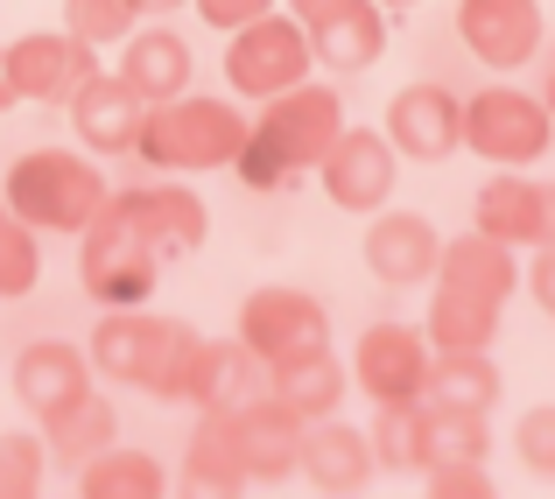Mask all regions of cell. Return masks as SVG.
<instances>
[{"label": "cell", "instance_id": "obj_37", "mask_svg": "<svg viewBox=\"0 0 555 499\" xmlns=\"http://www.w3.org/2000/svg\"><path fill=\"white\" fill-rule=\"evenodd\" d=\"M190 8H197L204 22L218 28V36H232V28L260 22V14H268V8H282V0H190Z\"/></svg>", "mask_w": 555, "mask_h": 499}, {"label": "cell", "instance_id": "obj_38", "mask_svg": "<svg viewBox=\"0 0 555 499\" xmlns=\"http://www.w3.org/2000/svg\"><path fill=\"white\" fill-rule=\"evenodd\" d=\"M520 289L542 303V317H555V240H548V246H534V260L520 268Z\"/></svg>", "mask_w": 555, "mask_h": 499}, {"label": "cell", "instance_id": "obj_28", "mask_svg": "<svg viewBox=\"0 0 555 499\" xmlns=\"http://www.w3.org/2000/svg\"><path fill=\"white\" fill-rule=\"evenodd\" d=\"M373 458L379 472L393 478H422L436 464V444H429V394L422 401H373Z\"/></svg>", "mask_w": 555, "mask_h": 499}, {"label": "cell", "instance_id": "obj_26", "mask_svg": "<svg viewBox=\"0 0 555 499\" xmlns=\"http://www.w3.org/2000/svg\"><path fill=\"white\" fill-rule=\"evenodd\" d=\"M268 394L288 408V415L324 422V415H338L345 394H352V366H345L331 345L324 351H302V359H288V366H274V373H268Z\"/></svg>", "mask_w": 555, "mask_h": 499}, {"label": "cell", "instance_id": "obj_1", "mask_svg": "<svg viewBox=\"0 0 555 499\" xmlns=\"http://www.w3.org/2000/svg\"><path fill=\"white\" fill-rule=\"evenodd\" d=\"M429 282L436 289H429V317H422L429 345L436 351H478L500 337V317L520 289V246L472 226L457 240H443V260H436Z\"/></svg>", "mask_w": 555, "mask_h": 499}, {"label": "cell", "instance_id": "obj_4", "mask_svg": "<svg viewBox=\"0 0 555 499\" xmlns=\"http://www.w3.org/2000/svg\"><path fill=\"white\" fill-rule=\"evenodd\" d=\"M0 197L36 232L78 240V232L106 212L113 183H106V169H99V155H85V149H22L8 163V176H0Z\"/></svg>", "mask_w": 555, "mask_h": 499}, {"label": "cell", "instance_id": "obj_3", "mask_svg": "<svg viewBox=\"0 0 555 499\" xmlns=\"http://www.w3.org/2000/svg\"><path fill=\"white\" fill-rule=\"evenodd\" d=\"M197 345H204V331L190 324V317H149L134 303V310L99 317L85 351H92V373L113 380V387H141V394H155V401H183Z\"/></svg>", "mask_w": 555, "mask_h": 499}, {"label": "cell", "instance_id": "obj_7", "mask_svg": "<svg viewBox=\"0 0 555 499\" xmlns=\"http://www.w3.org/2000/svg\"><path fill=\"white\" fill-rule=\"evenodd\" d=\"M464 149L492 169H528L555 149V113L542 106V92L492 78L486 92L464 99Z\"/></svg>", "mask_w": 555, "mask_h": 499}, {"label": "cell", "instance_id": "obj_8", "mask_svg": "<svg viewBox=\"0 0 555 499\" xmlns=\"http://www.w3.org/2000/svg\"><path fill=\"white\" fill-rule=\"evenodd\" d=\"M310 71H317L310 28H302L288 8H268L260 22H246V28L225 36V85H232V99H254L260 106V99L302 85Z\"/></svg>", "mask_w": 555, "mask_h": 499}, {"label": "cell", "instance_id": "obj_2", "mask_svg": "<svg viewBox=\"0 0 555 499\" xmlns=\"http://www.w3.org/2000/svg\"><path fill=\"white\" fill-rule=\"evenodd\" d=\"M345 127H352V120H345L338 85L302 78V85H288V92L260 99V113L246 120V149H240V163H232V169H240V183L260 190V197L296 190L302 176L324 169V155L338 149Z\"/></svg>", "mask_w": 555, "mask_h": 499}, {"label": "cell", "instance_id": "obj_10", "mask_svg": "<svg viewBox=\"0 0 555 499\" xmlns=\"http://www.w3.org/2000/svg\"><path fill=\"white\" fill-rule=\"evenodd\" d=\"M429 366H436V345L422 324H366L352 345V387L366 401H422Z\"/></svg>", "mask_w": 555, "mask_h": 499}, {"label": "cell", "instance_id": "obj_17", "mask_svg": "<svg viewBox=\"0 0 555 499\" xmlns=\"http://www.w3.org/2000/svg\"><path fill=\"white\" fill-rule=\"evenodd\" d=\"M113 197L134 212V226L155 240V254H163V260H190L204 240H211V212H204V197L183 183V176H155V183L113 190Z\"/></svg>", "mask_w": 555, "mask_h": 499}, {"label": "cell", "instance_id": "obj_29", "mask_svg": "<svg viewBox=\"0 0 555 499\" xmlns=\"http://www.w3.org/2000/svg\"><path fill=\"white\" fill-rule=\"evenodd\" d=\"M70 486L85 499H163L169 492V472L155 450H134V444H106L92 464L70 472Z\"/></svg>", "mask_w": 555, "mask_h": 499}, {"label": "cell", "instance_id": "obj_9", "mask_svg": "<svg viewBox=\"0 0 555 499\" xmlns=\"http://www.w3.org/2000/svg\"><path fill=\"white\" fill-rule=\"evenodd\" d=\"M232 337H240V345L274 373V366H288V359H302V351H324L331 345V310L310 296V289H296V282H268V289H254V296L240 303Z\"/></svg>", "mask_w": 555, "mask_h": 499}, {"label": "cell", "instance_id": "obj_13", "mask_svg": "<svg viewBox=\"0 0 555 499\" xmlns=\"http://www.w3.org/2000/svg\"><path fill=\"white\" fill-rule=\"evenodd\" d=\"M387 141L401 163H450L464 149V99L450 85H429V78L401 85L387 99Z\"/></svg>", "mask_w": 555, "mask_h": 499}, {"label": "cell", "instance_id": "obj_5", "mask_svg": "<svg viewBox=\"0 0 555 499\" xmlns=\"http://www.w3.org/2000/svg\"><path fill=\"white\" fill-rule=\"evenodd\" d=\"M246 149V113L225 106V99H204V92H177L163 106H149L141 120L134 155L155 176H204V169H232Z\"/></svg>", "mask_w": 555, "mask_h": 499}, {"label": "cell", "instance_id": "obj_41", "mask_svg": "<svg viewBox=\"0 0 555 499\" xmlns=\"http://www.w3.org/2000/svg\"><path fill=\"white\" fill-rule=\"evenodd\" d=\"M22 106V92H14V71H8V50H0V113Z\"/></svg>", "mask_w": 555, "mask_h": 499}, {"label": "cell", "instance_id": "obj_22", "mask_svg": "<svg viewBox=\"0 0 555 499\" xmlns=\"http://www.w3.org/2000/svg\"><path fill=\"white\" fill-rule=\"evenodd\" d=\"M120 78L134 85L149 106H163V99L190 92V78H197V56H190V42H183L169 22H141L134 36L120 42Z\"/></svg>", "mask_w": 555, "mask_h": 499}, {"label": "cell", "instance_id": "obj_18", "mask_svg": "<svg viewBox=\"0 0 555 499\" xmlns=\"http://www.w3.org/2000/svg\"><path fill=\"white\" fill-rule=\"evenodd\" d=\"M232 422H240V458H246V486H288V478L302 472V430L310 422L288 415L282 401H274L268 387L254 394V401L232 408Z\"/></svg>", "mask_w": 555, "mask_h": 499}, {"label": "cell", "instance_id": "obj_14", "mask_svg": "<svg viewBox=\"0 0 555 499\" xmlns=\"http://www.w3.org/2000/svg\"><path fill=\"white\" fill-rule=\"evenodd\" d=\"M8 71H14L22 106H64V99L99 71V50L78 42L70 28H28V36L8 42Z\"/></svg>", "mask_w": 555, "mask_h": 499}, {"label": "cell", "instance_id": "obj_35", "mask_svg": "<svg viewBox=\"0 0 555 499\" xmlns=\"http://www.w3.org/2000/svg\"><path fill=\"white\" fill-rule=\"evenodd\" d=\"M514 458L528 464L534 478H555V401H534L528 415L514 422Z\"/></svg>", "mask_w": 555, "mask_h": 499}, {"label": "cell", "instance_id": "obj_34", "mask_svg": "<svg viewBox=\"0 0 555 499\" xmlns=\"http://www.w3.org/2000/svg\"><path fill=\"white\" fill-rule=\"evenodd\" d=\"M429 444H436V458H486L492 450V422L472 415V408L429 401Z\"/></svg>", "mask_w": 555, "mask_h": 499}, {"label": "cell", "instance_id": "obj_43", "mask_svg": "<svg viewBox=\"0 0 555 499\" xmlns=\"http://www.w3.org/2000/svg\"><path fill=\"white\" fill-rule=\"evenodd\" d=\"M542 106L555 113V56H548V71H542Z\"/></svg>", "mask_w": 555, "mask_h": 499}, {"label": "cell", "instance_id": "obj_19", "mask_svg": "<svg viewBox=\"0 0 555 499\" xmlns=\"http://www.w3.org/2000/svg\"><path fill=\"white\" fill-rule=\"evenodd\" d=\"M42 444H50V464L56 472H78V464H92L106 444H120V408H113V394L99 387H78L70 401L42 408Z\"/></svg>", "mask_w": 555, "mask_h": 499}, {"label": "cell", "instance_id": "obj_42", "mask_svg": "<svg viewBox=\"0 0 555 499\" xmlns=\"http://www.w3.org/2000/svg\"><path fill=\"white\" fill-rule=\"evenodd\" d=\"M177 8H190V0H141V14H177Z\"/></svg>", "mask_w": 555, "mask_h": 499}, {"label": "cell", "instance_id": "obj_12", "mask_svg": "<svg viewBox=\"0 0 555 499\" xmlns=\"http://www.w3.org/2000/svg\"><path fill=\"white\" fill-rule=\"evenodd\" d=\"M64 113H70V135H78L85 155H99V163H120V155H134V141H141L149 99H141L134 85L120 78V71H92V78H85L78 92L64 99Z\"/></svg>", "mask_w": 555, "mask_h": 499}, {"label": "cell", "instance_id": "obj_44", "mask_svg": "<svg viewBox=\"0 0 555 499\" xmlns=\"http://www.w3.org/2000/svg\"><path fill=\"white\" fill-rule=\"evenodd\" d=\"M379 8H387V14H408V8H422V0H379Z\"/></svg>", "mask_w": 555, "mask_h": 499}, {"label": "cell", "instance_id": "obj_32", "mask_svg": "<svg viewBox=\"0 0 555 499\" xmlns=\"http://www.w3.org/2000/svg\"><path fill=\"white\" fill-rule=\"evenodd\" d=\"M64 28L92 50H120L141 28V0H64Z\"/></svg>", "mask_w": 555, "mask_h": 499}, {"label": "cell", "instance_id": "obj_25", "mask_svg": "<svg viewBox=\"0 0 555 499\" xmlns=\"http://www.w3.org/2000/svg\"><path fill=\"white\" fill-rule=\"evenodd\" d=\"M260 387H268V366H260L240 337H204L197 359H190L183 401L190 408H240V401H254Z\"/></svg>", "mask_w": 555, "mask_h": 499}, {"label": "cell", "instance_id": "obj_20", "mask_svg": "<svg viewBox=\"0 0 555 499\" xmlns=\"http://www.w3.org/2000/svg\"><path fill=\"white\" fill-rule=\"evenodd\" d=\"M373 472H379L373 436L352 430L345 415H324V422H310V430H302V472L296 478H310L317 492H366Z\"/></svg>", "mask_w": 555, "mask_h": 499}, {"label": "cell", "instance_id": "obj_39", "mask_svg": "<svg viewBox=\"0 0 555 499\" xmlns=\"http://www.w3.org/2000/svg\"><path fill=\"white\" fill-rule=\"evenodd\" d=\"M282 8H288V14H296V22H302V28H324V22H331V14H345V8H352V0H282Z\"/></svg>", "mask_w": 555, "mask_h": 499}, {"label": "cell", "instance_id": "obj_31", "mask_svg": "<svg viewBox=\"0 0 555 499\" xmlns=\"http://www.w3.org/2000/svg\"><path fill=\"white\" fill-rule=\"evenodd\" d=\"M36 282H42V232L28 218H14L8 197H0V303H22Z\"/></svg>", "mask_w": 555, "mask_h": 499}, {"label": "cell", "instance_id": "obj_6", "mask_svg": "<svg viewBox=\"0 0 555 499\" xmlns=\"http://www.w3.org/2000/svg\"><path fill=\"white\" fill-rule=\"evenodd\" d=\"M163 268L169 260L155 254V240L134 226V212H127L120 197H106V212L78 232V282L99 310H134V303H149L155 282H163Z\"/></svg>", "mask_w": 555, "mask_h": 499}, {"label": "cell", "instance_id": "obj_36", "mask_svg": "<svg viewBox=\"0 0 555 499\" xmlns=\"http://www.w3.org/2000/svg\"><path fill=\"white\" fill-rule=\"evenodd\" d=\"M422 486L436 499H492V472H486V458H436L422 472Z\"/></svg>", "mask_w": 555, "mask_h": 499}, {"label": "cell", "instance_id": "obj_15", "mask_svg": "<svg viewBox=\"0 0 555 499\" xmlns=\"http://www.w3.org/2000/svg\"><path fill=\"white\" fill-rule=\"evenodd\" d=\"M542 0H457V42L486 71H520L542 56Z\"/></svg>", "mask_w": 555, "mask_h": 499}, {"label": "cell", "instance_id": "obj_27", "mask_svg": "<svg viewBox=\"0 0 555 499\" xmlns=\"http://www.w3.org/2000/svg\"><path fill=\"white\" fill-rule=\"evenodd\" d=\"M310 50H317V64L338 71V78L373 71L379 56H387V8H379V0H352V8L331 14L324 28H310Z\"/></svg>", "mask_w": 555, "mask_h": 499}, {"label": "cell", "instance_id": "obj_30", "mask_svg": "<svg viewBox=\"0 0 555 499\" xmlns=\"http://www.w3.org/2000/svg\"><path fill=\"white\" fill-rule=\"evenodd\" d=\"M500 366H492V345H478V351H436V366H429V401H443V408H472V415H492L500 408Z\"/></svg>", "mask_w": 555, "mask_h": 499}, {"label": "cell", "instance_id": "obj_21", "mask_svg": "<svg viewBox=\"0 0 555 499\" xmlns=\"http://www.w3.org/2000/svg\"><path fill=\"white\" fill-rule=\"evenodd\" d=\"M177 486L204 492V499L246 492V458H240V422H232V408H197V430H190V444H183Z\"/></svg>", "mask_w": 555, "mask_h": 499}, {"label": "cell", "instance_id": "obj_33", "mask_svg": "<svg viewBox=\"0 0 555 499\" xmlns=\"http://www.w3.org/2000/svg\"><path fill=\"white\" fill-rule=\"evenodd\" d=\"M50 478V444L28 430H0V499H36Z\"/></svg>", "mask_w": 555, "mask_h": 499}, {"label": "cell", "instance_id": "obj_11", "mask_svg": "<svg viewBox=\"0 0 555 499\" xmlns=\"http://www.w3.org/2000/svg\"><path fill=\"white\" fill-rule=\"evenodd\" d=\"M317 183H324V197L338 204V212H352V218H373L379 204H393L401 155H393L387 127H345L338 149H331L324 169H317Z\"/></svg>", "mask_w": 555, "mask_h": 499}, {"label": "cell", "instance_id": "obj_40", "mask_svg": "<svg viewBox=\"0 0 555 499\" xmlns=\"http://www.w3.org/2000/svg\"><path fill=\"white\" fill-rule=\"evenodd\" d=\"M555 240V176H542V246Z\"/></svg>", "mask_w": 555, "mask_h": 499}, {"label": "cell", "instance_id": "obj_16", "mask_svg": "<svg viewBox=\"0 0 555 499\" xmlns=\"http://www.w3.org/2000/svg\"><path fill=\"white\" fill-rule=\"evenodd\" d=\"M359 254H366V274L387 289H422L436 274V260H443V232L429 226L422 212H401V204H379L366 240H359Z\"/></svg>", "mask_w": 555, "mask_h": 499}, {"label": "cell", "instance_id": "obj_23", "mask_svg": "<svg viewBox=\"0 0 555 499\" xmlns=\"http://www.w3.org/2000/svg\"><path fill=\"white\" fill-rule=\"evenodd\" d=\"M472 226L492 232V240H506V246H520V254H534V246H542V176L492 169L472 197Z\"/></svg>", "mask_w": 555, "mask_h": 499}, {"label": "cell", "instance_id": "obj_24", "mask_svg": "<svg viewBox=\"0 0 555 499\" xmlns=\"http://www.w3.org/2000/svg\"><path fill=\"white\" fill-rule=\"evenodd\" d=\"M92 351L70 345V337H36V345L14 351V394H22L28 415H42V408L70 401L78 387H92Z\"/></svg>", "mask_w": 555, "mask_h": 499}]
</instances>
